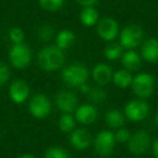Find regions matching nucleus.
I'll use <instances>...</instances> for the list:
<instances>
[{
	"label": "nucleus",
	"mask_w": 158,
	"mask_h": 158,
	"mask_svg": "<svg viewBox=\"0 0 158 158\" xmlns=\"http://www.w3.org/2000/svg\"><path fill=\"white\" fill-rule=\"evenodd\" d=\"M65 51L57 48L55 44L44 46L37 54V63L44 72H56L62 69L65 64Z\"/></svg>",
	"instance_id": "f257e3e1"
},
{
	"label": "nucleus",
	"mask_w": 158,
	"mask_h": 158,
	"mask_svg": "<svg viewBox=\"0 0 158 158\" xmlns=\"http://www.w3.org/2000/svg\"><path fill=\"white\" fill-rule=\"evenodd\" d=\"M90 72L82 63H73L62 68L61 79L66 86L77 88L88 81Z\"/></svg>",
	"instance_id": "f03ea898"
},
{
	"label": "nucleus",
	"mask_w": 158,
	"mask_h": 158,
	"mask_svg": "<svg viewBox=\"0 0 158 158\" xmlns=\"http://www.w3.org/2000/svg\"><path fill=\"white\" fill-rule=\"evenodd\" d=\"M155 86L156 80L153 75L146 72H140L133 76V80L130 88L135 98L147 100L153 95Z\"/></svg>",
	"instance_id": "7ed1b4c3"
},
{
	"label": "nucleus",
	"mask_w": 158,
	"mask_h": 158,
	"mask_svg": "<svg viewBox=\"0 0 158 158\" xmlns=\"http://www.w3.org/2000/svg\"><path fill=\"white\" fill-rule=\"evenodd\" d=\"M118 38L125 50H135L144 40V31L139 24H128L120 31Z\"/></svg>",
	"instance_id": "20e7f679"
},
{
	"label": "nucleus",
	"mask_w": 158,
	"mask_h": 158,
	"mask_svg": "<svg viewBox=\"0 0 158 158\" xmlns=\"http://www.w3.org/2000/svg\"><path fill=\"white\" fill-rule=\"evenodd\" d=\"M8 60L11 66L16 69H25L31 64L33 51L25 42L12 44L8 52Z\"/></svg>",
	"instance_id": "39448f33"
},
{
	"label": "nucleus",
	"mask_w": 158,
	"mask_h": 158,
	"mask_svg": "<svg viewBox=\"0 0 158 158\" xmlns=\"http://www.w3.org/2000/svg\"><path fill=\"white\" fill-rule=\"evenodd\" d=\"M149 104L146 102V100L143 99H132L128 102L123 107V114L126 116V119L132 123H141L145 120L149 115Z\"/></svg>",
	"instance_id": "423d86ee"
},
{
	"label": "nucleus",
	"mask_w": 158,
	"mask_h": 158,
	"mask_svg": "<svg viewBox=\"0 0 158 158\" xmlns=\"http://www.w3.org/2000/svg\"><path fill=\"white\" fill-rule=\"evenodd\" d=\"M52 110V102L48 95L37 93L29 98L28 112L36 119H46Z\"/></svg>",
	"instance_id": "0eeeda50"
},
{
	"label": "nucleus",
	"mask_w": 158,
	"mask_h": 158,
	"mask_svg": "<svg viewBox=\"0 0 158 158\" xmlns=\"http://www.w3.org/2000/svg\"><path fill=\"white\" fill-rule=\"evenodd\" d=\"M114 132L112 130H101L98 132L97 135L93 138L92 146L94 152L101 157H107L114 152L116 146Z\"/></svg>",
	"instance_id": "6e6552de"
},
{
	"label": "nucleus",
	"mask_w": 158,
	"mask_h": 158,
	"mask_svg": "<svg viewBox=\"0 0 158 158\" xmlns=\"http://www.w3.org/2000/svg\"><path fill=\"white\" fill-rule=\"evenodd\" d=\"M95 27H97V34L100 39L105 42L115 41L120 33L118 22L110 16H104V18L100 19Z\"/></svg>",
	"instance_id": "1a4fd4ad"
},
{
	"label": "nucleus",
	"mask_w": 158,
	"mask_h": 158,
	"mask_svg": "<svg viewBox=\"0 0 158 158\" xmlns=\"http://www.w3.org/2000/svg\"><path fill=\"white\" fill-rule=\"evenodd\" d=\"M152 146V139L148 132L145 130H138L131 134L127 147L129 152L133 155L141 156L144 155Z\"/></svg>",
	"instance_id": "9d476101"
},
{
	"label": "nucleus",
	"mask_w": 158,
	"mask_h": 158,
	"mask_svg": "<svg viewBox=\"0 0 158 158\" xmlns=\"http://www.w3.org/2000/svg\"><path fill=\"white\" fill-rule=\"evenodd\" d=\"M8 95L14 104L22 105L31 98V87L24 79H15L10 84Z\"/></svg>",
	"instance_id": "9b49d317"
},
{
	"label": "nucleus",
	"mask_w": 158,
	"mask_h": 158,
	"mask_svg": "<svg viewBox=\"0 0 158 158\" xmlns=\"http://www.w3.org/2000/svg\"><path fill=\"white\" fill-rule=\"evenodd\" d=\"M70 146L78 152H84L92 145L93 138L86 128H75L68 136Z\"/></svg>",
	"instance_id": "f8f14e48"
},
{
	"label": "nucleus",
	"mask_w": 158,
	"mask_h": 158,
	"mask_svg": "<svg viewBox=\"0 0 158 158\" xmlns=\"http://www.w3.org/2000/svg\"><path fill=\"white\" fill-rule=\"evenodd\" d=\"M54 105L61 113H74L78 106V98L70 90H61L54 97Z\"/></svg>",
	"instance_id": "ddd939ff"
},
{
	"label": "nucleus",
	"mask_w": 158,
	"mask_h": 158,
	"mask_svg": "<svg viewBox=\"0 0 158 158\" xmlns=\"http://www.w3.org/2000/svg\"><path fill=\"white\" fill-rule=\"evenodd\" d=\"M74 116L78 123L82 126H90L97 121L99 112L94 104L85 103L77 106L74 112Z\"/></svg>",
	"instance_id": "4468645a"
},
{
	"label": "nucleus",
	"mask_w": 158,
	"mask_h": 158,
	"mask_svg": "<svg viewBox=\"0 0 158 158\" xmlns=\"http://www.w3.org/2000/svg\"><path fill=\"white\" fill-rule=\"evenodd\" d=\"M92 79L97 82L98 86H106L108 85L113 79L114 70L112 66L107 63H98L92 70L90 72Z\"/></svg>",
	"instance_id": "2eb2a0df"
},
{
	"label": "nucleus",
	"mask_w": 158,
	"mask_h": 158,
	"mask_svg": "<svg viewBox=\"0 0 158 158\" xmlns=\"http://www.w3.org/2000/svg\"><path fill=\"white\" fill-rule=\"evenodd\" d=\"M140 55L143 61L147 63L158 62V39L152 37L143 40L141 44Z\"/></svg>",
	"instance_id": "dca6fc26"
},
{
	"label": "nucleus",
	"mask_w": 158,
	"mask_h": 158,
	"mask_svg": "<svg viewBox=\"0 0 158 158\" xmlns=\"http://www.w3.org/2000/svg\"><path fill=\"white\" fill-rule=\"evenodd\" d=\"M142 57L140 53L135 50H125L120 57V63L123 68L133 73L139 70V68L142 65Z\"/></svg>",
	"instance_id": "f3484780"
},
{
	"label": "nucleus",
	"mask_w": 158,
	"mask_h": 158,
	"mask_svg": "<svg viewBox=\"0 0 158 158\" xmlns=\"http://www.w3.org/2000/svg\"><path fill=\"white\" fill-rule=\"evenodd\" d=\"M104 120L105 123L107 125V127L110 129L117 130L121 127H125L126 123V116L123 114V112L116 108H112L108 110L104 115Z\"/></svg>",
	"instance_id": "a211bd4d"
},
{
	"label": "nucleus",
	"mask_w": 158,
	"mask_h": 158,
	"mask_svg": "<svg viewBox=\"0 0 158 158\" xmlns=\"http://www.w3.org/2000/svg\"><path fill=\"white\" fill-rule=\"evenodd\" d=\"M79 21L82 26L88 28L97 26L98 22L100 21L99 11L95 7H84L79 13Z\"/></svg>",
	"instance_id": "6ab92c4d"
},
{
	"label": "nucleus",
	"mask_w": 158,
	"mask_h": 158,
	"mask_svg": "<svg viewBox=\"0 0 158 158\" xmlns=\"http://www.w3.org/2000/svg\"><path fill=\"white\" fill-rule=\"evenodd\" d=\"M54 40H55V46H56L57 48H60L63 51H66L69 48H72L73 44H75L76 36H75L73 31L65 28V29H62V31H57L54 37Z\"/></svg>",
	"instance_id": "aec40b11"
},
{
	"label": "nucleus",
	"mask_w": 158,
	"mask_h": 158,
	"mask_svg": "<svg viewBox=\"0 0 158 158\" xmlns=\"http://www.w3.org/2000/svg\"><path fill=\"white\" fill-rule=\"evenodd\" d=\"M132 80H133V75L131 72L121 68L116 72H114L113 75L112 82L119 89H127L131 87Z\"/></svg>",
	"instance_id": "412c9836"
},
{
	"label": "nucleus",
	"mask_w": 158,
	"mask_h": 158,
	"mask_svg": "<svg viewBox=\"0 0 158 158\" xmlns=\"http://www.w3.org/2000/svg\"><path fill=\"white\" fill-rule=\"evenodd\" d=\"M76 118L73 113H62L57 120V128L63 133L69 134L76 128Z\"/></svg>",
	"instance_id": "4be33fe9"
},
{
	"label": "nucleus",
	"mask_w": 158,
	"mask_h": 158,
	"mask_svg": "<svg viewBox=\"0 0 158 158\" xmlns=\"http://www.w3.org/2000/svg\"><path fill=\"white\" fill-rule=\"evenodd\" d=\"M125 49L120 46V44H116V42H108L107 46L104 48L103 54L104 57L107 60L108 62H114L117 60H120L121 55H123Z\"/></svg>",
	"instance_id": "5701e85b"
},
{
	"label": "nucleus",
	"mask_w": 158,
	"mask_h": 158,
	"mask_svg": "<svg viewBox=\"0 0 158 158\" xmlns=\"http://www.w3.org/2000/svg\"><path fill=\"white\" fill-rule=\"evenodd\" d=\"M88 98L92 104H101L106 101L107 99V93L104 90L102 86L92 87L88 94Z\"/></svg>",
	"instance_id": "b1692460"
},
{
	"label": "nucleus",
	"mask_w": 158,
	"mask_h": 158,
	"mask_svg": "<svg viewBox=\"0 0 158 158\" xmlns=\"http://www.w3.org/2000/svg\"><path fill=\"white\" fill-rule=\"evenodd\" d=\"M38 5L47 12H57L64 7L65 0H38Z\"/></svg>",
	"instance_id": "393cba45"
},
{
	"label": "nucleus",
	"mask_w": 158,
	"mask_h": 158,
	"mask_svg": "<svg viewBox=\"0 0 158 158\" xmlns=\"http://www.w3.org/2000/svg\"><path fill=\"white\" fill-rule=\"evenodd\" d=\"M55 35H56V34H55L54 27L49 24L41 25V26L37 29V37L40 41H44V42L51 41L52 39H54Z\"/></svg>",
	"instance_id": "a878e982"
},
{
	"label": "nucleus",
	"mask_w": 158,
	"mask_h": 158,
	"mask_svg": "<svg viewBox=\"0 0 158 158\" xmlns=\"http://www.w3.org/2000/svg\"><path fill=\"white\" fill-rule=\"evenodd\" d=\"M44 158H72L67 149L61 146H50L44 152Z\"/></svg>",
	"instance_id": "bb28decb"
},
{
	"label": "nucleus",
	"mask_w": 158,
	"mask_h": 158,
	"mask_svg": "<svg viewBox=\"0 0 158 158\" xmlns=\"http://www.w3.org/2000/svg\"><path fill=\"white\" fill-rule=\"evenodd\" d=\"M8 37L12 44H23L25 40V33L21 27L14 26L11 27L8 31Z\"/></svg>",
	"instance_id": "cd10ccee"
},
{
	"label": "nucleus",
	"mask_w": 158,
	"mask_h": 158,
	"mask_svg": "<svg viewBox=\"0 0 158 158\" xmlns=\"http://www.w3.org/2000/svg\"><path fill=\"white\" fill-rule=\"evenodd\" d=\"M131 132L125 127H121L114 132L115 141L117 144H127L131 138Z\"/></svg>",
	"instance_id": "c85d7f7f"
},
{
	"label": "nucleus",
	"mask_w": 158,
	"mask_h": 158,
	"mask_svg": "<svg viewBox=\"0 0 158 158\" xmlns=\"http://www.w3.org/2000/svg\"><path fill=\"white\" fill-rule=\"evenodd\" d=\"M10 79V68L6 63L0 61V88L3 87Z\"/></svg>",
	"instance_id": "c756f323"
},
{
	"label": "nucleus",
	"mask_w": 158,
	"mask_h": 158,
	"mask_svg": "<svg viewBox=\"0 0 158 158\" xmlns=\"http://www.w3.org/2000/svg\"><path fill=\"white\" fill-rule=\"evenodd\" d=\"M79 6H81L82 8L84 7H95L99 0H75Z\"/></svg>",
	"instance_id": "7c9ffc66"
},
{
	"label": "nucleus",
	"mask_w": 158,
	"mask_h": 158,
	"mask_svg": "<svg viewBox=\"0 0 158 158\" xmlns=\"http://www.w3.org/2000/svg\"><path fill=\"white\" fill-rule=\"evenodd\" d=\"M91 88H92V87H91L88 82H85V84H82L81 86L79 87L78 90H79V92L82 93V94L88 95L89 92H90V90H91Z\"/></svg>",
	"instance_id": "2f4dec72"
},
{
	"label": "nucleus",
	"mask_w": 158,
	"mask_h": 158,
	"mask_svg": "<svg viewBox=\"0 0 158 158\" xmlns=\"http://www.w3.org/2000/svg\"><path fill=\"white\" fill-rule=\"evenodd\" d=\"M152 153H153V156L155 158H158V139H156V140H154L153 142H152Z\"/></svg>",
	"instance_id": "473e14b6"
},
{
	"label": "nucleus",
	"mask_w": 158,
	"mask_h": 158,
	"mask_svg": "<svg viewBox=\"0 0 158 158\" xmlns=\"http://www.w3.org/2000/svg\"><path fill=\"white\" fill-rule=\"evenodd\" d=\"M19 158H37V157L31 155V154H23V155H21Z\"/></svg>",
	"instance_id": "72a5a7b5"
},
{
	"label": "nucleus",
	"mask_w": 158,
	"mask_h": 158,
	"mask_svg": "<svg viewBox=\"0 0 158 158\" xmlns=\"http://www.w3.org/2000/svg\"><path fill=\"white\" fill-rule=\"evenodd\" d=\"M155 123H156V125L158 126V112L156 113V116H155Z\"/></svg>",
	"instance_id": "f704fd0d"
}]
</instances>
